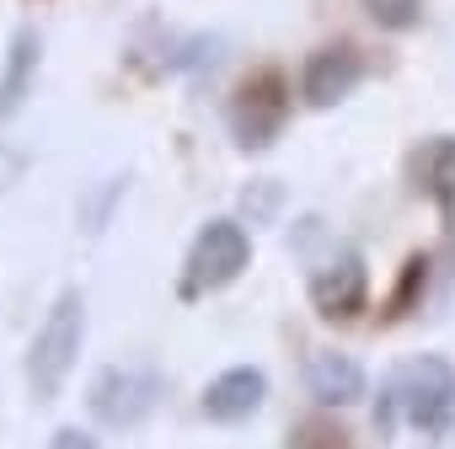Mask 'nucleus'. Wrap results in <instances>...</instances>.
Returning <instances> with one entry per match:
<instances>
[{
	"label": "nucleus",
	"instance_id": "nucleus-1",
	"mask_svg": "<svg viewBox=\"0 0 455 449\" xmlns=\"http://www.w3.org/2000/svg\"><path fill=\"white\" fill-rule=\"evenodd\" d=\"M450 401H455V369H450L439 353H423V358H412L407 369H396V374L386 380L380 406H375V428L391 433L396 422H412V428L434 433V428L444 422Z\"/></svg>",
	"mask_w": 455,
	"mask_h": 449
},
{
	"label": "nucleus",
	"instance_id": "nucleus-2",
	"mask_svg": "<svg viewBox=\"0 0 455 449\" xmlns=\"http://www.w3.org/2000/svg\"><path fill=\"white\" fill-rule=\"evenodd\" d=\"M81 343H86V295L65 289L28 343V385L38 401H54L65 390V380L81 358Z\"/></svg>",
	"mask_w": 455,
	"mask_h": 449
},
{
	"label": "nucleus",
	"instance_id": "nucleus-3",
	"mask_svg": "<svg viewBox=\"0 0 455 449\" xmlns=\"http://www.w3.org/2000/svg\"><path fill=\"white\" fill-rule=\"evenodd\" d=\"M252 263V236H247V224L242 219H209L204 231L193 236L188 247V263H182V284L177 295L182 300H204L225 284H236Z\"/></svg>",
	"mask_w": 455,
	"mask_h": 449
},
{
	"label": "nucleus",
	"instance_id": "nucleus-4",
	"mask_svg": "<svg viewBox=\"0 0 455 449\" xmlns=\"http://www.w3.org/2000/svg\"><path fill=\"white\" fill-rule=\"evenodd\" d=\"M166 396V374L161 369H140V364H113L92 380V417L108 428H140Z\"/></svg>",
	"mask_w": 455,
	"mask_h": 449
},
{
	"label": "nucleus",
	"instance_id": "nucleus-5",
	"mask_svg": "<svg viewBox=\"0 0 455 449\" xmlns=\"http://www.w3.org/2000/svg\"><path fill=\"white\" fill-rule=\"evenodd\" d=\"M290 123V81L279 70H258L231 102V134L242 150H268Z\"/></svg>",
	"mask_w": 455,
	"mask_h": 449
},
{
	"label": "nucleus",
	"instance_id": "nucleus-6",
	"mask_svg": "<svg viewBox=\"0 0 455 449\" xmlns=\"http://www.w3.org/2000/svg\"><path fill=\"white\" fill-rule=\"evenodd\" d=\"M364 300H370V268H364V257L359 252H332L316 273H311V305L322 311V316H359L364 311Z\"/></svg>",
	"mask_w": 455,
	"mask_h": 449
},
{
	"label": "nucleus",
	"instance_id": "nucleus-7",
	"mask_svg": "<svg viewBox=\"0 0 455 449\" xmlns=\"http://www.w3.org/2000/svg\"><path fill=\"white\" fill-rule=\"evenodd\" d=\"M359 81H364V59H359V49H348V43L316 49V54L306 59V70H300V91H306L311 107H338Z\"/></svg>",
	"mask_w": 455,
	"mask_h": 449
},
{
	"label": "nucleus",
	"instance_id": "nucleus-8",
	"mask_svg": "<svg viewBox=\"0 0 455 449\" xmlns=\"http://www.w3.org/2000/svg\"><path fill=\"white\" fill-rule=\"evenodd\" d=\"M38 70H44V38L38 28H17L6 59H0V123H12L28 107V97L38 91Z\"/></svg>",
	"mask_w": 455,
	"mask_h": 449
},
{
	"label": "nucleus",
	"instance_id": "nucleus-9",
	"mask_svg": "<svg viewBox=\"0 0 455 449\" xmlns=\"http://www.w3.org/2000/svg\"><path fill=\"white\" fill-rule=\"evenodd\" d=\"M263 396H268V374L252 369V364H236V369H225L204 385L198 406H204L209 422H247L263 406Z\"/></svg>",
	"mask_w": 455,
	"mask_h": 449
},
{
	"label": "nucleus",
	"instance_id": "nucleus-10",
	"mask_svg": "<svg viewBox=\"0 0 455 449\" xmlns=\"http://www.w3.org/2000/svg\"><path fill=\"white\" fill-rule=\"evenodd\" d=\"M306 385L322 406H348V401L364 396V369L348 353H316L306 364Z\"/></svg>",
	"mask_w": 455,
	"mask_h": 449
},
{
	"label": "nucleus",
	"instance_id": "nucleus-11",
	"mask_svg": "<svg viewBox=\"0 0 455 449\" xmlns=\"http://www.w3.org/2000/svg\"><path fill=\"white\" fill-rule=\"evenodd\" d=\"M412 177H418V187H423L434 203L455 209V134L428 139V145L412 155Z\"/></svg>",
	"mask_w": 455,
	"mask_h": 449
},
{
	"label": "nucleus",
	"instance_id": "nucleus-12",
	"mask_svg": "<svg viewBox=\"0 0 455 449\" xmlns=\"http://www.w3.org/2000/svg\"><path fill=\"white\" fill-rule=\"evenodd\" d=\"M124 193H129V171H124V177H108V182L81 203V224H86V231H102V224L113 219V203H118Z\"/></svg>",
	"mask_w": 455,
	"mask_h": 449
},
{
	"label": "nucleus",
	"instance_id": "nucleus-13",
	"mask_svg": "<svg viewBox=\"0 0 455 449\" xmlns=\"http://www.w3.org/2000/svg\"><path fill=\"white\" fill-rule=\"evenodd\" d=\"M364 12H370L375 28H386V33H407V28L423 17V0H364Z\"/></svg>",
	"mask_w": 455,
	"mask_h": 449
},
{
	"label": "nucleus",
	"instance_id": "nucleus-14",
	"mask_svg": "<svg viewBox=\"0 0 455 449\" xmlns=\"http://www.w3.org/2000/svg\"><path fill=\"white\" fill-rule=\"evenodd\" d=\"M279 203H284V187H279L274 177H258V182L242 193V214H247L252 224H268V219L279 214Z\"/></svg>",
	"mask_w": 455,
	"mask_h": 449
},
{
	"label": "nucleus",
	"instance_id": "nucleus-15",
	"mask_svg": "<svg viewBox=\"0 0 455 449\" xmlns=\"http://www.w3.org/2000/svg\"><path fill=\"white\" fill-rule=\"evenodd\" d=\"M214 59H220V38H188L166 65H172V70H204V65H214Z\"/></svg>",
	"mask_w": 455,
	"mask_h": 449
},
{
	"label": "nucleus",
	"instance_id": "nucleus-16",
	"mask_svg": "<svg viewBox=\"0 0 455 449\" xmlns=\"http://www.w3.org/2000/svg\"><path fill=\"white\" fill-rule=\"evenodd\" d=\"M290 449H343V428H332V422H300L295 438H290Z\"/></svg>",
	"mask_w": 455,
	"mask_h": 449
},
{
	"label": "nucleus",
	"instance_id": "nucleus-17",
	"mask_svg": "<svg viewBox=\"0 0 455 449\" xmlns=\"http://www.w3.org/2000/svg\"><path fill=\"white\" fill-rule=\"evenodd\" d=\"M423 284H428V257H412V263H407V279H402V289H396V300H391V305H396V311H407V305H412V295H418Z\"/></svg>",
	"mask_w": 455,
	"mask_h": 449
},
{
	"label": "nucleus",
	"instance_id": "nucleus-18",
	"mask_svg": "<svg viewBox=\"0 0 455 449\" xmlns=\"http://www.w3.org/2000/svg\"><path fill=\"white\" fill-rule=\"evenodd\" d=\"M22 166H28V150L22 145H0V193L22 177Z\"/></svg>",
	"mask_w": 455,
	"mask_h": 449
},
{
	"label": "nucleus",
	"instance_id": "nucleus-19",
	"mask_svg": "<svg viewBox=\"0 0 455 449\" xmlns=\"http://www.w3.org/2000/svg\"><path fill=\"white\" fill-rule=\"evenodd\" d=\"M49 449H97V438H92L86 428H60V433L49 438Z\"/></svg>",
	"mask_w": 455,
	"mask_h": 449
},
{
	"label": "nucleus",
	"instance_id": "nucleus-20",
	"mask_svg": "<svg viewBox=\"0 0 455 449\" xmlns=\"http://www.w3.org/2000/svg\"><path fill=\"white\" fill-rule=\"evenodd\" d=\"M428 449H455V401H450V412H444V422L434 428V444Z\"/></svg>",
	"mask_w": 455,
	"mask_h": 449
}]
</instances>
